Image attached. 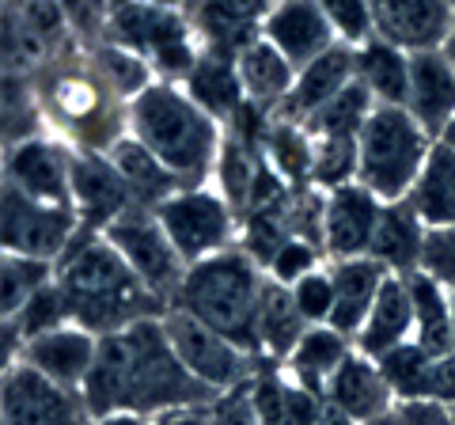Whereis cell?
<instances>
[{"instance_id": "6da1fadb", "label": "cell", "mask_w": 455, "mask_h": 425, "mask_svg": "<svg viewBox=\"0 0 455 425\" xmlns=\"http://www.w3.org/2000/svg\"><path fill=\"white\" fill-rule=\"evenodd\" d=\"M84 399L95 418L118 410L156 418L175 406H209L217 395L187 373L167 342L164 319H145L99 338V357L84 384Z\"/></svg>"}, {"instance_id": "7a4b0ae2", "label": "cell", "mask_w": 455, "mask_h": 425, "mask_svg": "<svg viewBox=\"0 0 455 425\" xmlns=\"http://www.w3.org/2000/svg\"><path fill=\"white\" fill-rule=\"evenodd\" d=\"M53 281L65 296L68 319L99 338L118 334L145 319H164L167 311V304L145 289L130 262L95 229L76 232V239L53 266Z\"/></svg>"}, {"instance_id": "3957f363", "label": "cell", "mask_w": 455, "mask_h": 425, "mask_svg": "<svg viewBox=\"0 0 455 425\" xmlns=\"http://www.w3.org/2000/svg\"><path fill=\"white\" fill-rule=\"evenodd\" d=\"M31 80L42 115L68 148L110 152L130 133V103H122L110 92V84L99 76L92 53L73 50V42H65Z\"/></svg>"}, {"instance_id": "277c9868", "label": "cell", "mask_w": 455, "mask_h": 425, "mask_svg": "<svg viewBox=\"0 0 455 425\" xmlns=\"http://www.w3.org/2000/svg\"><path fill=\"white\" fill-rule=\"evenodd\" d=\"M130 133L182 187H205L224 148L220 122L205 115L182 84L167 80H156L130 103Z\"/></svg>"}, {"instance_id": "5b68a950", "label": "cell", "mask_w": 455, "mask_h": 425, "mask_svg": "<svg viewBox=\"0 0 455 425\" xmlns=\"http://www.w3.org/2000/svg\"><path fill=\"white\" fill-rule=\"evenodd\" d=\"M262 285H266V270L235 244L205 262L190 266L171 308L190 311L194 319L209 323L212 331H220L224 338H232L235 346H243L247 353L259 357L254 316H259Z\"/></svg>"}, {"instance_id": "8992f818", "label": "cell", "mask_w": 455, "mask_h": 425, "mask_svg": "<svg viewBox=\"0 0 455 425\" xmlns=\"http://www.w3.org/2000/svg\"><path fill=\"white\" fill-rule=\"evenodd\" d=\"M433 145L436 137L406 107H376L357 137V182L379 202H403Z\"/></svg>"}, {"instance_id": "52a82bcc", "label": "cell", "mask_w": 455, "mask_h": 425, "mask_svg": "<svg viewBox=\"0 0 455 425\" xmlns=\"http://www.w3.org/2000/svg\"><path fill=\"white\" fill-rule=\"evenodd\" d=\"M164 232L187 266H197L239 244V212L212 187H182L156 209Z\"/></svg>"}, {"instance_id": "ba28073f", "label": "cell", "mask_w": 455, "mask_h": 425, "mask_svg": "<svg viewBox=\"0 0 455 425\" xmlns=\"http://www.w3.org/2000/svg\"><path fill=\"white\" fill-rule=\"evenodd\" d=\"M164 331H167L171 349L187 365V373L197 384H205L212 395L251 384L254 373L262 368V361L254 357V353L235 346L232 338H224L220 331H212L209 323L194 319L190 311H182V308L164 311Z\"/></svg>"}, {"instance_id": "9c48e42d", "label": "cell", "mask_w": 455, "mask_h": 425, "mask_svg": "<svg viewBox=\"0 0 455 425\" xmlns=\"http://www.w3.org/2000/svg\"><path fill=\"white\" fill-rule=\"evenodd\" d=\"M103 236L114 244V251L130 262V270L145 281V289L156 293L171 308V301H175V293H179L190 266L182 262V254L175 251L171 236L164 232L156 209H145V205L125 209L118 221L107 224Z\"/></svg>"}, {"instance_id": "30bf717a", "label": "cell", "mask_w": 455, "mask_h": 425, "mask_svg": "<svg viewBox=\"0 0 455 425\" xmlns=\"http://www.w3.org/2000/svg\"><path fill=\"white\" fill-rule=\"evenodd\" d=\"M84 229L80 212L68 205H46L27 197L23 190L8 187L0 190V239H4V254H23V259L53 262L68 251V244Z\"/></svg>"}, {"instance_id": "8fae6325", "label": "cell", "mask_w": 455, "mask_h": 425, "mask_svg": "<svg viewBox=\"0 0 455 425\" xmlns=\"http://www.w3.org/2000/svg\"><path fill=\"white\" fill-rule=\"evenodd\" d=\"M0 425H95V414L84 391L53 384L31 365H12L0 380Z\"/></svg>"}, {"instance_id": "7c38bea8", "label": "cell", "mask_w": 455, "mask_h": 425, "mask_svg": "<svg viewBox=\"0 0 455 425\" xmlns=\"http://www.w3.org/2000/svg\"><path fill=\"white\" fill-rule=\"evenodd\" d=\"M4 182L46 205H73V148L61 137H31L4 148Z\"/></svg>"}, {"instance_id": "4fadbf2b", "label": "cell", "mask_w": 455, "mask_h": 425, "mask_svg": "<svg viewBox=\"0 0 455 425\" xmlns=\"http://www.w3.org/2000/svg\"><path fill=\"white\" fill-rule=\"evenodd\" d=\"M376 38L406 53L444 50L455 27V0H368Z\"/></svg>"}, {"instance_id": "5bb4252c", "label": "cell", "mask_w": 455, "mask_h": 425, "mask_svg": "<svg viewBox=\"0 0 455 425\" xmlns=\"http://www.w3.org/2000/svg\"><path fill=\"white\" fill-rule=\"evenodd\" d=\"M383 202L364 190L361 182H346L338 190H326V217H323V251L326 259H364L372 251V236L379 224Z\"/></svg>"}, {"instance_id": "9a60e30c", "label": "cell", "mask_w": 455, "mask_h": 425, "mask_svg": "<svg viewBox=\"0 0 455 425\" xmlns=\"http://www.w3.org/2000/svg\"><path fill=\"white\" fill-rule=\"evenodd\" d=\"M262 38L296 65V73L338 46V35L319 0H274L262 23Z\"/></svg>"}, {"instance_id": "2e32d148", "label": "cell", "mask_w": 455, "mask_h": 425, "mask_svg": "<svg viewBox=\"0 0 455 425\" xmlns=\"http://www.w3.org/2000/svg\"><path fill=\"white\" fill-rule=\"evenodd\" d=\"M274 0H202L190 8L194 35L202 53L217 58H239L247 46L262 38V23Z\"/></svg>"}, {"instance_id": "e0dca14e", "label": "cell", "mask_w": 455, "mask_h": 425, "mask_svg": "<svg viewBox=\"0 0 455 425\" xmlns=\"http://www.w3.org/2000/svg\"><path fill=\"white\" fill-rule=\"evenodd\" d=\"M103 38L140 53V58L152 65L156 58H164L171 46L190 42L197 35H194V23H190L187 12H171V8L145 4V0H133V4L114 12V16L103 23Z\"/></svg>"}, {"instance_id": "ac0fdd59", "label": "cell", "mask_w": 455, "mask_h": 425, "mask_svg": "<svg viewBox=\"0 0 455 425\" xmlns=\"http://www.w3.org/2000/svg\"><path fill=\"white\" fill-rule=\"evenodd\" d=\"M95 357H99V334L76 327V323H65V327L31 338L20 353V365H31L35 373H42L61 388L84 391L95 368Z\"/></svg>"}, {"instance_id": "d6986e66", "label": "cell", "mask_w": 455, "mask_h": 425, "mask_svg": "<svg viewBox=\"0 0 455 425\" xmlns=\"http://www.w3.org/2000/svg\"><path fill=\"white\" fill-rule=\"evenodd\" d=\"M73 205L84 229L103 232L125 209H133V194L114 172L107 152H80L73 148Z\"/></svg>"}, {"instance_id": "ffe728a7", "label": "cell", "mask_w": 455, "mask_h": 425, "mask_svg": "<svg viewBox=\"0 0 455 425\" xmlns=\"http://www.w3.org/2000/svg\"><path fill=\"white\" fill-rule=\"evenodd\" d=\"M353 80H357V53H353V46H341L338 42L334 50H326L323 58H315L311 65H304L300 73H296L292 92L284 95V103L269 118L304 125L311 115H319L334 95L346 92Z\"/></svg>"}, {"instance_id": "44dd1931", "label": "cell", "mask_w": 455, "mask_h": 425, "mask_svg": "<svg viewBox=\"0 0 455 425\" xmlns=\"http://www.w3.org/2000/svg\"><path fill=\"white\" fill-rule=\"evenodd\" d=\"M323 399H326V406L341 410V414L353 418L357 425L376 421L379 414H387L398 403L379 361L364 357L361 349H353L349 357L338 365V373L326 380V388H323Z\"/></svg>"}, {"instance_id": "7402d4cb", "label": "cell", "mask_w": 455, "mask_h": 425, "mask_svg": "<svg viewBox=\"0 0 455 425\" xmlns=\"http://www.w3.org/2000/svg\"><path fill=\"white\" fill-rule=\"evenodd\" d=\"M406 110L414 115L436 140L455 118V65L444 50L410 53V92Z\"/></svg>"}, {"instance_id": "603a6c76", "label": "cell", "mask_w": 455, "mask_h": 425, "mask_svg": "<svg viewBox=\"0 0 455 425\" xmlns=\"http://www.w3.org/2000/svg\"><path fill=\"white\" fill-rule=\"evenodd\" d=\"M326 266H331V277H334L331 327L357 338V331L364 327L368 311H372L376 296L383 289V281L391 277V270L379 266L372 254H364V259H338V262H326Z\"/></svg>"}, {"instance_id": "cb8c5ba5", "label": "cell", "mask_w": 455, "mask_h": 425, "mask_svg": "<svg viewBox=\"0 0 455 425\" xmlns=\"http://www.w3.org/2000/svg\"><path fill=\"white\" fill-rule=\"evenodd\" d=\"M414 342V304H410V285L403 274H391L383 281V289L376 296L372 311H368L364 327L357 331L353 338V346H357L364 357H387L391 349Z\"/></svg>"}, {"instance_id": "d4e9b609", "label": "cell", "mask_w": 455, "mask_h": 425, "mask_svg": "<svg viewBox=\"0 0 455 425\" xmlns=\"http://www.w3.org/2000/svg\"><path fill=\"white\" fill-rule=\"evenodd\" d=\"M311 331V323L304 319V311L296 308L292 289L281 285L266 274L259 316H254V338H259V357L269 365H284L292 357V349L300 346V338Z\"/></svg>"}, {"instance_id": "484cf974", "label": "cell", "mask_w": 455, "mask_h": 425, "mask_svg": "<svg viewBox=\"0 0 455 425\" xmlns=\"http://www.w3.org/2000/svg\"><path fill=\"white\" fill-rule=\"evenodd\" d=\"M425 221L418 217V209L406 202H383L379 224L372 236V259L379 266H387L391 274H414L421 270V254H425Z\"/></svg>"}, {"instance_id": "4316f807", "label": "cell", "mask_w": 455, "mask_h": 425, "mask_svg": "<svg viewBox=\"0 0 455 425\" xmlns=\"http://www.w3.org/2000/svg\"><path fill=\"white\" fill-rule=\"evenodd\" d=\"M235 68H239V80H243L247 103L266 110V115H274L296 84V65L277 46H269L266 38H259L254 46L239 53Z\"/></svg>"}, {"instance_id": "83f0119b", "label": "cell", "mask_w": 455, "mask_h": 425, "mask_svg": "<svg viewBox=\"0 0 455 425\" xmlns=\"http://www.w3.org/2000/svg\"><path fill=\"white\" fill-rule=\"evenodd\" d=\"M110 164H114V172L122 175V182L130 187L133 194V205H145V209H160L164 202L175 190H182V182L167 172V167L156 160V156L140 145V140L133 133H125L118 145H114L110 152Z\"/></svg>"}, {"instance_id": "f1b7e54d", "label": "cell", "mask_w": 455, "mask_h": 425, "mask_svg": "<svg viewBox=\"0 0 455 425\" xmlns=\"http://www.w3.org/2000/svg\"><path fill=\"white\" fill-rule=\"evenodd\" d=\"M353 349H357V346H353L349 334L334 331L331 323H319V327H311V331L300 338V346L292 349V357L284 361L281 368H284V376L296 380L300 388L323 395L326 380L338 373V365L346 361Z\"/></svg>"}, {"instance_id": "f546056e", "label": "cell", "mask_w": 455, "mask_h": 425, "mask_svg": "<svg viewBox=\"0 0 455 425\" xmlns=\"http://www.w3.org/2000/svg\"><path fill=\"white\" fill-rule=\"evenodd\" d=\"M182 88H187V95L194 103L217 122H232L239 110L247 107V92H243V80H239L235 58L202 53V61H197L194 73L182 80Z\"/></svg>"}, {"instance_id": "4dcf8cb0", "label": "cell", "mask_w": 455, "mask_h": 425, "mask_svg": "<svg viewBox=\"0 0 455 425\" xmlns=\"http://www.w3.org/2000/svg\"><path fill=\"white\" fill-rule=\"evenodd\" d=\"M406 202L418 209L425 229H455V148L436 140Z\"/></svg>"}, {"instance_id": "1f68e13d", "label": "cell", "mask_w": 455, "mask_h": 425, "mask_svg": "<svg viewBox=\"0 0 455 425\" xmlns=\"http://www.w3.org/2000/svg\"><path fill=\"white\" fill-rule=\"evenodd\" d=\"M353 53H357V84L376 99V107H406L410 53L383 38L364 42Z\"/></svg>"}, {"instance_id": "d6a6232c", "label": "cell", "mask_w": 455, "mask_h": 425, "mask_svg": "<svg viewBox=\"0 0 455 425\" xmlns=\"http://www.w3.org/2000/svg\"><path fill=\"white\" fill-rule=\"evenodd\" d=\"M403 277L410 285V304H414V342L433 357L451 353V293L425 270Z\"/></svg>"}, {"instance_id": "836d02e7", "label": "cell", "mask_w": 455, "mask_h": 425, "mask_svg": "<svg viewBox=\"0 0 455 425\" xmlns=\"http://www.w3.org/2000/svg\"><path fill=\"white\" fill-rule=\"evenodd\" d=\"M262 156L289 187H311V167H315V140L304 125L269 118L262 137Z\"/></svg>"}, {"instance_id": "e575fe53", "label": "cell", "mask_w": 455, "mask_h": 425, "mask_svg": "<svg viewBox=\"0 0 455 425\" xmlns=\"http://www.w3.org/2000/svg\"><path fill=\"white\" fill-rule=\"evenodd\" d=\"M88 53H92V61H95V68H99V76L110 84V92L118 95L122 103H133L140 92H148L152 84H156L152 65L140 58V53L118 46V42L99 38Z\"/></svg>"}, {"instance_id": "d590c367", "label": "cell", "mask_w": 455, "mask_h": 425, "mask_svg": "<svg viewBox=\"0 0 455 425\" xmlns=\"http://www.w3.org/2000/svg\"><path fill=\"white\" fill-rule=\"evenodd\" d=\"M376 110V99L368 95L357 80L349 84L341 95H334L331 103H326L319 115H311L304 122V130L311 137H361L368 115Z\"/></svg>"}, {"instance_id": "8d00e7d4", "label": "cell", "mask_w": 455, "mask_h": 425, "mask_svg": "<svg viewBox=\"0 0 455 425\" xmlns=\"http://www.w3.org/2000/svg\"><path fill=\"white\" fill-rule=\"evenodd\" d=\"M50 281H53V262L4 254V262H0V316L4 319L20 316Z\"/></svg>"}, {"instance_id": "74e56055", "label": "cell", "mask_w": 455, "mask_h": 425, "mask_svg": "<svg viewBox=\"0 0 455 425\" xmlns=\"http://www.w3.org/2000/svg\"><path fill=\"white\" fill-rule=\"evenodd\" d=\"M433 353L421 349L418 342H406L379 357V368L387 376L395 399H429V380H433Z\"/></svg>"}, {"instance_id": "f35d334b", "label": "cell", "mask_w": 455, "mask_h": 425, "mask_svg": "<svg viewBox=\"0 0 455 425\" xmlns=\"http://www.w3.org/2000/svg\"><path fill=\"white\" fill-rule=\"evenodd\" d=\"M311 140H315L311 187L338 190L346 182H357V137H311Z\"/></svg>"}, {"instance_id": "ab89813d", "label": "cell", "mask_w": 455, "mask_h": 425, "mask_svg": "<svg viewBox=\"0 0 455 425\" xmlns=\"http://www.w3.org/2000/svg\"><path fill=\"white\" fill-rule=\"evenodd\" d=\"M12 323L20 327L23 346L31 342V338H38V334L57 331V327H65V323H73V319H68V308H65V296H61V289H57V281H50V285L42 289L35 301L20 311V316H12Z\"/></svg>"}, {"instance_id": "60d3db41", "label": "cell", "mask_w": 455, "mask_h": 425, "mask_svg": "<svg viewBox=\"0 0 455 425\" xmlns=\"http://www.w3.org/2000/svg\"><path fill=\"white\" fill-rule=\"evenodd\" d=\"M326 20H331L334 35L341 46H364V42L376 38V23H372V8L368 0H319Z\"/></svg>"}, {"instance_id": "b9f144b4", "label": "cell", "mask_w": 455, "mask_h": 425, "mask_svg": "<svg viewBox=\"0 0 455 425\" xmlns=\"http://www.w3.org/2000/svg\"><path fill=\"white\" fill-rule=\"evenodd\" d=\"M292 289V301L296 308L304 311V319L311 327H319V323H331V311H334V277H331V266H319V270H311L307 277H300Z\"/></svg>"}, {"instance_id": "7bdbcfd3", "label": "cell", "mask_w": 455, "mask_h": 425, "mask_svg": "<svg viewBox=\"0 0 455 425\" xmlns=\"http://www.w3.org/2000/svg\"><path fill=\"white\" fill-rule=\"evenodd\" d=\"M323 259V247H315V244H307V239H284L281 244V251L269 259V266H266V274L274 277V281H281V285H296L300 277H307L311 270H319V262Z\"/></svg>"}, {"instance_id": "ee69618b", "label": "cell", "mask_w": 455, "mask_h": 425, "mask_svg": "<svg viewBox=\"0 0 455 425\" xmlns=\"http://www.w3.org/2000/svg\"><path fill=\"white\" fill-rule=\"evenodd\" d=\"M421 270L436 277L448 293H455V229H429L425 236Z\"/></svg>"}, {"instance_id": "f6af8a7d", "label": "cell", "mask_w": 455, "mask_h": 425, "mask_svg": "<svg viewBox=\"0 0 455 425\" xmlns=\"http://www.w3.org/2000/svg\"><path fill=\"white\" fill-rule=\"evenodd\" d=\"M368 425H455V418L448 406L429 403V399H398L387 414H379Z\"/></svg>"}, {"instance_id": "bcb514c9", "label": "cell", "mask_w": 455, "mask_h": 425, "mask_svg": "<svg viewBox=\"0 0 455 425\" xmlns=\"http://www.w3.org/2000/svg\"><path fill=\"white\" fill-rule=\"evenodd\" d=\"M209 418L212 425H262L259 414H254V403H251V388H232L217 395V399L209 403Z\"/></svg>"}, {"instance_id": "7dc6e473", "label": "cell", "mask_w": 455, "mask_h": 425, "mask_svg": "<svg viewBox=\"0 0 455 425\" xmlns=\"http://www.w3.org/2000/svg\"><path fill=\"white\" fill-rule=\"evenodd\" d=\"M429 403H440L455 410V349L440 353L433 361V380H429Z\"/></svg>"}, {"instance_id": "c3c4849f", "label": "cell", "mask_w": 455, "mask_h": 425, "mask_svg": "<svg viewBox=\"0 0 455 425\" xmlns=\"http://www.w3.org/2000/svg\"><path fill=\"white\" fill-rule=\"evenodd\" d=\"M148 425H212V418H209V406H175L148 418Z\"/></svg>"}, {"instance_id": "681fc988", "label": "cell", "mask_w": 455, "mask_h": 425, "mask_svg": "<svg viewBox=\"0 0 455 425\" xmlns=\"http://www.w3.org/2000/svg\"><path fill=\"white\" fill-rule=\"evenodd\" d=\"M125 4H133V0H84V16H95L99 23H107L114 12H122Z\"/></svg>"}, {"instance_id": "f907efd6", "label": "cell", "mask_w": 455, "mask_h": 425, "mask_svg": "<svg viewBox=\"0 0 455 425\" xmlns=\"http://www.w3.org/2000/svg\"><path fill=\"white\" fill-rule=\"evenodd\" d=\"M95 425H148V418H140V414H125V410H118V414H103V418H95Z\"/></svg>"}, {"instance_id": "816d5d0a", "label": "cell", "mask_w": 455, "mask_h": 425, "mask_svg": "<svg viewBox=\"0 0 455 425\" xmlns=\"http://www.w3.org/2000/svg\"><path fill=\"white\" fill-rule=\"evenodd\" d=\"M145 4H156V8H171V12H182V8H190V0H145Z\"/></svg>"}, {"instance_id": "f5cc1de1", "label": "cell", "mask_w": 455, "mask_h": 425, "mask_svg": "<svg viewBox=\"0 0 455 425\" xmlns=\"http://www.w3.org/2000/svg\"><path fill=\"white\" fill-rule=\"evenodd\" d=\"M440 140H444V145H448V148H455V118L448 122V130H444V133H440Z\"/></svg>"}, {"instance_id": "db71d44e", "label": "cell", "mask_w": 455, "mask_h": 425, "mask_svg": "<svg viewBox=\"0 0 455 425\" xmlns=\"http://www.w3.org/2000/svg\"><path fill=\"white\" fill-rule=\"evenodd\" d=\"M444 53H448V61L455 65V27H451V35H448V42H444Z\"/></svg>"}, {"instance_id": "11a10c76", "label": "cell", "mask_w": 455, "mask_h": 425, "mask_svg": "<svg viewBox=\"0 0 455 425\" xmlns=\"http://www.w3.org/2000/svg\"><path fill=\"white\" fill-rule=\"evenodd\" d=\"M451 349H455V293H451Z\"/></svg>"}, {"instance_id": "9f6ffc18", "label": "cell", "mask_w": 455, "mask_h": 425, "mask_svg": "<svg viewBox=\"0 0 455 425\" xmlns=\"http://www.w3.org/2000/svg\"><path fill=\"white\" fill-rule=\"evenodd\" d=\"M194 4H202V0H190V8H194Z\"/></svg>"}, {"instance_id": "6f0895ef", "label": "cell", "mask_w": 455, "mask_h": 425, "mask_svg": "<svg viewBox=\"0 0 455 425\" xmlns=\"http://www.w3.org/2000/svg\"><path fill=\"white\" fill-rule=\"evenodd\" d=\"M451 418H455V410H451Z\"/></svg>"}]
</instances>
